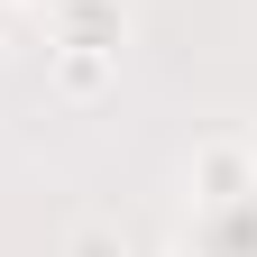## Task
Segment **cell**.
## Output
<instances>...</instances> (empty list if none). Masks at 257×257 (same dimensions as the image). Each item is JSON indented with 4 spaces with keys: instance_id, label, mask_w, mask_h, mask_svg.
<instances>
[{
    "instance_id": "6da1fadb",
    "label": "cell",
    "mask_w": 257,
    "mask_h": 257,
    "mask_svg": "<svg viewBox=\"0 0 257 257\" xmlns=\"http://www.w3.org/2000/svg\"><path fill=\"white\" fill-rule=\"evenodd\" d=\"M46 37L74 46V55H110L128 46V0H46Z\"/></svg>"
},
{
    "instance_id": "7a4b0ae2",
    "label": "cell",
    "mask_w": 257,
    "mask_h": 257,
    "mask_svg": "<svg viewBox=\"0 0 257 257\" xmlns=\"http://www.w3.org/2000/svg\"><path fill=\"white\" fill-rule=\"evenodd\" d=\"M193 193H202L211 211H239L248 193H257V156H248V138H211L202 156H193Z\"/></svg>"
},
{
    "instance_id": "3957f363",
    "label": "cell",
    "mask_w": 257,
    "mask_h": 257,
    "mask_svg": "<svg viewBox=\"0 0 257 257\" xmlns=\"http://www.w3.org/2000/svg\"><path fill=\"white\" fill-rule=\"evenodd\" d=\"M110 74H119V64H110V55H74V46H55V83H64V92H74V101H92V92H101Z\"/></svg>"
},
{
    "instance_id": "277c9868",
    "label": "cell",
    "mask_w": 257,
    "mask_h": 257,
    "mask_svg": "<svg viewBox=\"0 0 257 257\" xmlns=\"http://www.w3.org/2000/svg\"><path fill=\"white\" fill-rule=\"evenodd\" d=\"M248 156H257V138H248Z\"/></svg>"
}]
</instances>
